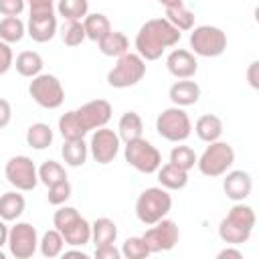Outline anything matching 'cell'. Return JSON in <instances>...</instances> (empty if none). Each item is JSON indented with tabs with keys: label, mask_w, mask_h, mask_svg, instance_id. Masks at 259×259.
<instances>
[{
	"label": "cell",
	"mask_w": 259,
	"mask_h": 259,
	"mask_svg": "<svg viewBox=\"0 0 259 259\" xmlns=\"http://www.w3.org/2000/svg\"><path fill=\"white\" fill-rule=\"evenodd\" d=\"M182 38V32L172 26L166 18H150L146 20L138 34H136V51L144 61H156L162 57V53L174 45H178Z\"/></svg>",
	"instance_id": "obj_1"
},
{
	"label": "cell",
	"mask_w": 259,
	"mask_h": 259,
	"mask_svg": "<svg viewBox=\"0 0 259 259\" xmlns=\"http://www.w3.org/2000/svg\"><path fill=\"white\" fill-rule=\"evenodd\" d=\"M257 217L253 206L235 202L233 208L227 212V217L219 223V237L227 245H243L251 239L253 229H255Z\"/></svg>",
	"instance_id": "obj_2"
},
{
	"label": "cell",
	"mask_w": 259,
	"mask_h": 259,
	"mask_svg": "<svg viewBox=\"0 0 259 259\" xmlns=\"http://www.w3.org/2000/svg\"><path fill=\"white\" fill-rule=\"evenodd\" d=\"M172 208V196L162 186H150L140 192L136 200V217L142 225L150 227L164 219Z\"/></svg>",
	"instance_id": "obj_3"
},
{
	"label": "cell",
	"mask_w": 259,
	"mask_h": 259,
	"mask_svg": "<svg viewBox=\"0 0 259 259\" xmlns=\"http://www.w3.org/2000/svg\"><path fill=\"white\" fill-rule=\"evenodd\" d=\"M156 132L166 142L182 144L192 134V121H190L188 113L182 107L172 105V107H166V109H162L158 113V117H156Z\"/></svg>",
	"instance_id": "obj_4"
},
{
	"label": "cell",
	"mask_w": 259,
	"mask_h": 259,
	"mask_svg": "<svg viewBox=\"0 0 259 259\" xmlns=\"http://www.w3.org/2000/svg\"><path fill=\"white\" fill-rule=\"evenodd\" d=\"M235 164V150L229 142H210L204 152L196 158V166L200 170V174L208 176V178H217L223 176L225 172L231 170V166Z\"/></svg>",
	"instance_id": "obj_5"
},
{
	"label": "cell",
	"mask_w": 259,
	"mask_h": 259,
	"mask_svg": "<svg viewBox=\"0 0 259 259\" xmlns=\"http://www.w3.org/2000/svg\"><path fill=\"white\" fill-rule=\"evenodd\" d=\"M146 75V61L138 53H123L107 73V85L113 89H127L138 85Z\"/></svg>",
	"instance_id": "obj_6"
},
{
	"label": "cell",
	"mask_w": 259,
	"mask_h": 259,
	"mask_svg": "<svg viewBox=\"0 0 259 259\" xmlns=\"http://www.w3.org/2000/svg\"><path fill=\"white\" fill-rule=\"evenodd\" d=\"M190 53L204 59L221 57L227 51V34L223 28L212 24H200L194 26L190 32Z\"/></svg>",
	"instance_id": "obj_7"
},
{
	"label": "cell",
	"mask_w": 259,
	"mask_h": 259,
	"mask_svg": "<svg viewBox=\"0 0 259 259\" xmlns=\"http://www.w3.org/2000/svg\"><path fill=\"white\" fill-rule=\"evenodd\" d=\"M123 156H125V162L132 168H136L138 172H142V174H154L162 166L160 150L152 142H148L144 136L125 142Z\"/></svg>",
	"instance_id": "obj_8"
},
{
	"label": "cell",
	"mask_w": 259,
	"mask_h": 259,
	"mask_svg": "<svg viewBox=\"0 0 259 259\" xmlns=\"http://www.w3.org/2000/svg\"><path fill=\"white\" fill-rule=\"evenodd\" d=\"M28 95L32 97V101L45 109H57L63 105L65 101V89L59 81V77L51 75V73H38L36 77H32L30 85H28Z\"/></svg>",
	"instance_id": "obj_9"
},
{
	"label": "cell",
	"mask_w": 259,
	"mask_h": 259,
	"mask_svg": "<svg viewBox=\"0 0 259 259\" xmlns=\"http://www.w3.org/2000/svg\"><path fill=\"white\" fill-rule=\"evenodd\" d=\"M4 176L10 186L20 192H30L38 184V168L28 156H12L4 166Z\"/></svg>",
	"instance_id": "obj_10"
},
{
	"label": "cell",
	"mask_w": 259,
	"mask_h": 259,
	"mask_svg": "<svg viewBox=\"0 0 259 259\" xmlns=\"http://www.w3.org/2000/svg\"><path fill=\"white\" fill-rule=\"evenodd\" d=\"M8 251L12 257L16 259H28L36 253L38 249V233L30 223L24 221H16V225H12L8 229Z\"/></svg>",
	"instance_id": "obj_11"
},
{
	"label": "cell",
	"mask_w": 259,
	"mask_h": 259,
	"mask_svg": "<svg viewBox=\"0 0 259 259\" xmlns=\"http://www.w3.org/2000/svg\"><path fill=\"white\" fill-rule=\"evenodd\" d=\"M142 239L146 241L150 253H162V251H170L176 247L178 239H180V229L174 221L170 219H160L158 223L150 225V229H146V233L142 235Z\"/></svg>",
	"instance_id": "obj_12"
},
{
	"label": "cell",
	"mask_w": 259,
	"mask_h": 259,
	"mask_svg": "<svg viewBox=\"0 0 259 259\" xmlns=\"http://www.w3.org/2000/svg\"><path fill=\"white\" fill-rule=\"evenodd\" d=\"M119 136L117 132L109 130L107 125L97 127L89 142V152L97 164H109L119 154Z\"/></svg>",
	"instance_id": "obj_13"
},
{
	"label": "cell",
	"mask_w": 259,
	"mask_h": 259,
	"mask_svg": "<svg viewBox=\"0 0 259 259\" xmlns=\"http://www.w3.org/2000/svg\"><path fill=\"white\" fill-rule=\"evenodd\" d=\"M75 113H77V119L83 125V130L89 134L91 130H97V127L107 125V121L111 119L113 109H111V103L109 101H105V99H93V101H87L81 107H77Z\"/></svg>",
	"instance_id": "obj_14"
},
{
	"label": "cell",
	"mask_w": 259,
	"mask_h": 259,
	"mask_svg": "<svg viewBox=\"0 0 259 259\" xmlns=\"http://www.w3.org/2000/svg\"><path fill=\"white\" fill-rule=\"evenodd\" d=\"M223 190L233 202H243L253 190V178L247 170H229L223 174Z\"/></svg>",
	"instance_id": "obj_15"
},
{
	"label": "cell",
	"mask_w": 259,
	"mask_h": 259,
	"mask_svg": "<svg viewBox=\"0 0 259 259\" xmlns=\"http://www.w3.org/2000/svg\"><path fill=\"white\" fill-rule=\"evenodd\" d=\"M166 69L176 79H192L198 71L196 55H192L186 49H174L166 57Z\"/></svg>",
	"instance_id": "obj_16"
},
{
	"label": "cell",
	"mask_w": 259,
	"mask_h": 259,
	"mask_svg": "<svg viewBox=\"0 0 259 259\" xmlns=\"http://www.w3.org/2000/svg\"><path fill=\"white\" fill-rule=\"evenodd\" d=\"M26 34L34 42H49L57 34V14L53 12H40L30 14L26 22Z\"/></svg>",
	"instance_id": "obj_17"
},
{
	"label": "cell",
	"mask_w": 259,
	"mask_h": 259,
	"mask_svg": "<svg viewBox=\"0 0 259 259\" xmlns=\"http://www.w3.org/2000/svg\"><path fill=\"white\" fill-rule=\"evenodd\" d=\"M168 97L178 107L194 105L200 99V85L190 79H180V81L172 83V87L168 89Z\"/></svg>",
	"instance_id": "obj_18"
},
{
	"label": "cell",
	"mask_w": 259,
	"mask_h": 259,
	"mask_svg": "<svg viewBox=\"0 0 259 259\" xmlns=\"http://www.w3.org/2000/svg\"><path fill=\"white\" fill-rule=\"evenodd\" d=\"M65 239V245H71V247H83L91 241V223L87 219H83L81 214L71 223L67 225L63 231H59Z\"/></svg>",
	"instance_id": "obj_19"
},
{
	"label": "cell",
	"mask_w": 259,
	"mask_h": 259,
	"mask_svg": "<svg viewBox=\"0 0 259 259\" xmlns=\"http://www.w3.org/2000/svg\"><path fill=\"white\" fill-rule=\"evenodd\" d=\"M26 208V200L20 190H8L0 196V219L6 223L18 221Z\"/></svg>",
	"instance_id": "obj_20"
},
{
	"label": "cell",
	"mask_w": 259,
	"mask_h": 259,
	"mask_svg": "<svg viewBox=\"0 0 259 259\" xmlns=\"http://www.w3.org/2000/svg\"><path fill=\"white\" fill-rule=\"evenodd\" d=\"M223 130H225V127H223V119H221L219 115H214V113H204V115H200V117L196 119V123H194V132H196L198 140H202V142H206V144L221 140Z\"/></svg>",
	"instance_id": "obj_21"
},
{
	"label": "cell",
	"mask_w": 259,
	"mask_h": 259,
	"mask_svg": "<svg viewBox=\"0 0 259 259\" xmlns=\"http://www.w3.org/2000/svg\"><path fill=\"white\" fill-rule=\"evenodd\" d=\"M156 172H158L160 186L166 188V190H182L188 184V172L178 168V166H174V164H170V162L160 166Z\"/></svg>",
	"instance_id": "obj_22"
},
{
	"label": "cell",
	"mask_w": 259,
	"mask_h": 259,
	"mask_svg": "<svg viewBox=\"0 0 259 259\" xmlns=\"http://www.w3.org/2000/svg\"><path fill=\"white\" fill-rule=\"evenodd\" d=\"M61 156H63V162L67 166L79 168L87 162L89 146L85 144V140H65V144L61 148Z\"/></svg>",
	"instance_id": "obj_23"
},
{
	"label": "cell",
	"mask_w": 259,
	"mask_h": 259,
	"mask_svg": "<svg viewBox=\"0 0 259 259\" xmlns=\"http://www.w3.org/2000/svg\"><path fill=\"white\" fill-rule=\"evenodd\" d=\"M97 45L105 57H121L130 51V38L119 30H109L101 40H97Z\"/></svg>",
	"instance_id": "obj_24"
},
{
	"label": "cell",
	"mask_w": 259,
	"mask_h": 259,
	"mask_svg": "<svg viewBox=\"0 0 259 259\" xmlns=\"http://www.w3.org/2000/svg\"><path fill=\"white\" fill-rule=\"evenodd\" d=\"M83 28H85V36L89 40L97 42L111 30V22L103 12H93L83 18Z\"/></svg>",
	"instance_id": "obj_25"
},
{
	"label": "cell",
	"mask_w": 259,
	"mask_h": 259,
	"mask_svg": "<svg viewBox=\"0 0 259 259\" xmlns=\"http://www.w3.org/2000/svg\"><path fill=\"white\" fill-rule=\"evenodd\" d=\"M42 57L36 53V51H22L16 55V61H14V67L18 71L20 77H36L40 71H42Z\"/></svg>",
	"instance_id": "obj_26"
},
{
	"label": "cell",
	"mask_w": 259,
	"mask_h": 259,
	"mask_svg": "<svg viewBox=\"0 0 259 259\" xmlns=\"http://www.w3.org/2000/svg\"><path fill=\"white\" fill-rule=\"evenodd\" d=\"M115 239H117V225L111 219L101 217L91 223V241L95 243V247L115 243Z\"/></svg>",
	"instance_id": "obj_27"
},
{
	"label": "cell",
	"mask_w": 259,
	"mask_h": 259,
	"mask_svg": "<svg viewBox=\"0 0 259 259\" xmlns=\"http://www.w3.org/2000/svg\"><path fill=\"white\" fill-rule=\"evenodd\" d=\"M142 134H144V121H142V117L136 111H125L119 117V123H117V136H119V140L130 142V140L142 138Z\"/></svg>",
	"instance_id": "obj_28"
},
{
	"label": "cell",
	"mask_w": 259,
	"mask_h": 259,
	"mask_svg": "<svg viewBox=\"0 0 259 259\" xmlns=\"http://www.w3.org/2000/svg\"><path fill=\"white\" fill-rule=\"evenodd\" d=\"M172 26H176L180 32L184 30H192L194 28V12L190 8H186V4H174V6H166V16H164Z\"/></svg>",
	"instance_id": "obj_29"
},
{
	"label": "cell",
	"mask_w": 259,
	"mask_h": 259,
	"mask_svg": "<svg viewBox=\"0 0 259 259\" xmlns=\"http://www.w3.org/2000/svg\"><path fill=\"white\" fill-rule=\"evenodd\" d=\"M26 34V24L18 16H4L0 20V40L14 45L20 42Z\"/></svg>",
	"instance_id": "obj_30"
},
{
	"label": "cell",
	"mask_w": 259,
	"mask_h": 259,
	"mask_svg": "<svg viewBox=\"0 0 259 259\" xmlns=\"http://www.w3.org/2000/svg\"><path fill=\"white\" fill-rule=\"evenodd\" d=\"M26 144L34 150H45L53 144V130L49 123L36 121L26 130Z\"/></svg>",
	"instance_id": "obj_31"
},
{
	"label": "cell",
	"mask_w": 259,
	"mask_h": 259,
	"mask_svg": "<svg viewBox=\"0 0 259 259\" xmlns=\"http://www.w3.org/2000/svg\"><path fill=\"white\" fill-rule=\"evenodd\" d=\"M59 132H61L63 140H83L87 136V132L83 130V125L77 119L75 109H71L59 117Z\"/></svg>",
	"instance_id": "obj_32"
},
{
	"label": "cell",
	"mask_w": 259,
	"mask_h": 259,
	"mask_svg": "<svg viewBox=\"0 0 259 259\" xmlns=\"http://www.w3.org/2000/svg\"><path fill=\"white\" fill-rule=\"evenodd\" d=\"M63 247H65V239H63V235H61L57 229L47 231V233L40 237V241H38L40 255H42V257H49V259L59 257V255L63 253Z\"/></svg>",
	"instance_id": "obj_33"
},
{
	"label": "cell",
	"mask_w": 259,
	"mask_h": 259,
	"mask_svg": "<svg viewBox=\"0 0 259 259\" xmlns=\"http://www.w3.org/2000/svg\"><path fill=\"white\" fill-rule=\"evenodd\" d=\"M57 12L65 20H81L89 14V0H59Z\"/></svg>",
	"instance_id": "obj_34"
},
{
	"label": "cell",
	"mask_w": 259,
	"mask_h": 259,
	"mask_svg": "<svg viewBox=\"0 0 259 259\" xmlns=\"http://www.w3.org/2000/svg\"><path fill=\"white\" fill-rule=\"evenodd\" d=\"M67 178V172H65V166L57 160H45L40 166H38V182H42L47 188L59 180H65Z\"/></svg>",
	"instance_id": "obj_35"
},
{
	"label": "cell",
	"mask_w": 259,
	"mask_h": 259,
	"mask_svg": "<svg viewBox=\"0 0 259 259\" xmlns=\"http://www.w3.org/2000/svg\"><path fill=\"white\" fill-rule=\"evenodd\" d=\"M61 38L67 47H79L87 36H85V28L81 20H67L61 26Z\"/></svg>",
	"instance_id": "obj_36"
},
{
	"label": "cell",
	"mask_w": 259,
	"mask_h": 259,
	"mask_svg": "<svg viewBox=\"0 0 259 259\" xmlns=\"http://www.w3.org/2000/svg\"><path fill=\"white\" fill-rule=\"evenodd\" d=\"M196 158L198 156L194 154V150L190 146H174L170 150V164H174V166H178V168H182L186 172L194 168Z\"/></svg>",
	"instance_id": "obj_37"
},
{
	"label": "cell",
	"mask_w": 259,
	"mask_h": 259,
	"mask_svg": "<svg viewBox=\"0 0 259 259\" xmlns=\"http://www.w3.org/2000/svg\"><path fill=\"white\" fill-rule=\"evenodd\" d=\"M119 251H121V257L125 259H146L148 255H152L142 237H127Z\"/></svg>",
	"instance_id": "obj_38"
},
{
	"label": "cell",
	"mask_w": 259,
	"mask_h": 259,
	"mask_svg": "<svg viewBox=\"0 0 259 259\" xmlns=\"http://www.w3.org/2000/svg\"><path fill=\"white\" fill-rule=\"evenodd\" d=\"M71 182L65 178V180H59V182H55V184H51L49 186V194H47V200H49V204H53V206H61V204H65L69 198H71Z\"/></svg>",
	"instance_id": "obj_39"
},
{
	"label": "cell",
	"mask_w": 259,
	"mask_h": 259,
	"mask_svg": "<svg viewBox=\"0 0 259 259\" xmlns=\"http://www.w3.org/2000/svg\"><path fill=\"white\" fill-rule=\"evenodd\" d=\"M77 217H79V210H77L75 206H65V204H61V206L55 210V214H53V225H55L57 231H63V229H65L67 225H71Z\"/></svg>",
	"instance_id": "obj_40"
},
{
	"label": "cell",
	"mask_w": 259,
	"mask_h": 259,
	"mask_svg": "<svg viewBox=\"0 0 259 259\" xmlns=\"http://www.w3.org/2000/svg\"><path fill=\"white\" fill-rule=\"evenodd\" d=\"M26 6V0H0L2 16H20Z\"/></svg>",
	"instance_id": "obj_41"
},
{
	"label": "cell",
	"mask_w": 259,
	"mask_h": 259,
	"mask_svg": "<svg viewBox=\"0 0 259 259\" xmlns=\"http://www.w3.org/2000/svg\"><path fill=\"white\" fill-rule=\"evenodd\" d=\"M14 65V53L8 42L0 40V75H6L10 67Z\"/></svg>",
	"instance_id": "obj_42"
},
{
	"label": "cell",
	"mask_w": 259,
	"mask_h": 259,
	"mask_svg": "<svg viewBox=\"0 0 259 259\" xmlns=\"http://www.w3.org/2000/svg\"><path fill=\"white\" fill-rule=\"evenodd\" d=\"M95 257L97 259H119L121 257V251L113 243H107V245L95 247Z\"/></svg>",
	"instance_id": "obj_43"
},
{
	"label": "cell",
	"mask_w": 259,
	"mask_h": 259,
	"mask_svg": "<svg viewBox=\"0 0 259 259\" xmlns=\"http://www.w3.org/2000/svg\"><path fill=\"white\" fill-rule=\"evenodd\" d=\"M30 14H40V12H53L55 10V0H26Z\"/></svg>",
	"instance_id": "obj_44"
},
{
	"label": "cell",
	"mask_w": 259,
	"mask_h": 259,
	"mask_svg": "<svg viewBox=\"0 0 259 259\" xmlns=\"http://www.w3.org/2000/svg\"><path fill=\"white\" fill-rule=\"evenodd\" d=\"M10 119H12V105L0 97V130L6 127L10 123Z\"/></svg>",
	"instance_id": "obj_45"
},
{
	"label": "cell",
	"mask_w": 259,
	"mask_h": 259,
	"mask_svg": "<svg viewBox=\"0 0 259 259\" xmlns=\"http://www.w3.org/2000/svg\"><path fill=\"white\" fill-rule=\"evenodd\" d=\"M247 81L253 89H259V61H253L249 63V69H247Z\"/></svg>",
	"instance_id": "obj_46"
},
{
	"label": "cell",
	"mask_w": 259,
	"mask_h": 259,
	"mask_svg": "<svg viewBox=\"0 0 259 259\" xmlns=\"http://www.w3.org/2000/svg\"><path fill=\"white\" fill-rule=\"evenodd\" d=\"M217 257H219V259H243V253L237 249V245H229V247H225L223 251H219Z\"/></svg>",
	"instance_id": "obj_47"
},
{
	"label": "cell",
	"mask_w": 259,
	"mask_h": 259,
	"mask_svg": "<svg viewBox=\"0 0 259 259\" xmlns=\"http://www.w3.org/2000/svg\"><path fill=\"white\" fill-rule=\"evenodd\" d=\"M8 243V227H6V221L0 219V249Z\"/></svg>",
	"instance_id": "obj_48"
},
{
	"label": "cell",
	"mask_w": 259,
	"mask_h": 259,
	"mask_svg": "<svg viewBox=\"0 0 259 259\" xmlns=\"http://www.w3.org/2000/svg\"><path fill=\"white\" fill-rule=\"evenodd\" d=\"M65 257H81V259H87V253L81 251V249H71V251H63Z\"/></svg>",
	"instance_id": "obj_49"
},
{
	"label": "cell",
	"mask_w": 259,
	"mask_h": 259,
	"mask_svg": "<svg viewBox=\"0 0 259 259\" xmlns=\"http://www.w3.org/2000/svg\"><path fill=\"white\" fill-rule=\"evenodd\" d=\"M4 257H6V255H4V251L0 249V259H4Z\"/></svg>",
	"instance_id": "obj_50"
}]
</instances>
